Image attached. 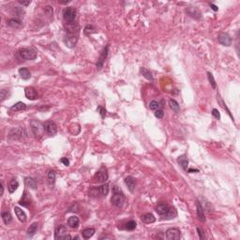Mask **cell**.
Instances as JSON below:
<instances>
[{
    "label": "cell",
    "instance_id": "21",
    "mask_svg": "<svg viewBox=\"0 0 240 240\" xmlns=\"http://www.w3.org/2000/svg\"><path fill=\"white\" fill-rule=\"evenodd\" d=\"M187 12L193 18H196V19H199L201 17V12L200 10L197 9V8H194V7H190L187 9Z\"/></svg>",
    "mask_w": 240,
    "mask_h": 240
},
{
    "label": "cell",
    "instance_id": "42",
    "mask_svg": "<svg viewBox=\"0 0 240 240\" xmlns=\"http://www.w3.org/2000/svg\"><path fill=\"white\" fill-rule=\"evenodd\" d=\"M97 111L101 114V115L102 118L105 117V115H106V110H105V108H103L102 106H99V107H98V109H97Z\"/></svg>",
    "mask_w": 240,
    "mask_h": 240
},
{
    "label": "cell",
    "instance_id": "32",
    "mask_svg": "<svg viewBox=\"0 0 240 240\" xmlns=\"http://www.w3.org/2000/svg\"><path fill=\"white\" fill-rule=\"evenodd\" d=\"M140 71H141L142 75H143L146 79L150 80V81H153V75H152V73H151L150 70H148L146 69V68H142Z\"/></svg>",
    "mask_w": 240,
    "mask_h": 240
},
{
    "label": "cell",
    "instance_id": "44",
    "mask_svg": "<svg viewBox=\"0 0 240 240\" xmlns=\"http://www.w3.org/2000/svg\"><path fill=\"white\" fill-rule=\"evenodd\" d=\"M212 115H213V116H215L217 119H221V114H220V112L217 110V109H213L212 110Z\"/></svg>",
    "mask_w": 240,
    "mask_h": 240
},
{
    "label": "cell",
    "instance_id": "14",
    "mask_svg": "<svg viewBox=\"0 0 240 240\" xmlns=\"http://www.w3.org/2000/svg\"><path fill=\"white\" fill-rule=\"evenodd\" d=\"M125 184L127 185V187L130 192H133L136 188V180L132 177H127L125 178Z\"/></svg>",
    "mask_w": 240,
    "mask_h": 240
},
{
    "label": "cell",
    "instance_id": "3",
    "mask_svg": "<svg viewBox=\"0 0 240 240\" xmlns=\"http://www.w3.org/2000/svg\"><path fill=\"white\" fill-rule=\"evenodd\" d=\"M30 128L36 138L42 135L43 132L45 130V126H43V124L38 121V120H32L30 122Z\"/></svg>",
    "mask_w": 240,
    "mask_h": 240
},
{
    "label": "cell",
    "instance_id": "11",
    "mask_svg": "<svg viewBox=\"0 0 240 240\" xmlns=\"http://www.w3.org/2000/svg\"><path fill=\"white\" fill-rule=\"evenodd\" d=\"M107 180H108V173L106 172L100 171V172H98L94 177V181L98 183H105Z\"/></svg>",
    "mask_w": 240,
    "mask_h": 240
},
{
    "label": "cell",
    "instance_id": "40",
    "mask_svg": "<svg viewBox=\"0 0 240 240\" xmlns=\"http://www.w3.org/2000/svg\"><path fill=\"white\" fill-rule=\"evenodd\" d=\"M219 102H220V104L221 105V107H222L223 109H225V110L227 111V113L229 114V115H230V116L232 117V119L234 120V116H233V115H231V112H230V110H229V109L227 108V106H226V104H225V103L223 102V101H222V100L221 99V97H220V96H219Z\"/></svg>",
    "mask_w": 240,
    "mask_h": 240
},
{
    "label": "cell",
    "instance_id": "19",
    "mask_svg": "<svg viewBox=\"0 0 240 240\" xmlns=\"http://www.w3.org/2000/svg\"><path fill=\"white\" fill-rule=\"evenodd\" d=\"M177 162H178V164L185 170V171H187L188 170V166H189V159L188 158L185 156V155H182L180 156L178 159H177Z\"/></svg>",
    "mask_w": 240,
    "mask_h": 240
},
{
    "label": "cell",
    "instance_id": "16",
    "mask_svg": "<svg viewBox=\"0 0 240 240\" xmlns=\"http://www.w3.org/2000/svg\"><path fill=\"white\" fill-rule=\"evenodd\" d=\"M196 213H197V217H198L199 221L204 222L205 221V216H204V208L201 205V204L199 203V201H197V203H196Z\"/></svg>",
    "mask_w": 240,
    "mask_h": 240
},
{
    "label": "cell",
    "instance_id": "37",
    "mask_svg": "<svg viewBox=\"0 0 240 240\" xmlns=\"http://www.w3.org/2000/svg\"><path fill=\"white\" fill-rule=\"evenodd\" d=\"M56 177H57V174L54 171H50L48 173V181L51 185H53L54 182H56Z\"/></svg>",
    "mask_w": 240,
    "mask_h": 240
},
{
    "label": "cell",
    "instance_id": "17",
    "mask_svg": "<svg viewBox=\"0 0 240 240\" xmlns=\"http://www.w3.org/2000/svg\"><path fill=\"white\" fill-rule=\"evenodd\" d=\"M14 212L16 217L18 218V220L21 222H26V214L25 213V211L22 210L20 207H14Z\"/></svg>",
    "mask_w": 240,
    "mask_h": 240
},
{
    "label": "cell",
    "instance_id": "35",
    "mask_svg": "<svg viewBox=\"0 0 240 240\" xmlns=\"http://www.w3.org/2000/svg\"><path fill=\"white\" fill-rule=\"evenodd\" d=\"M136 226H137L136 221H128L125 224V229H126V230H128V231H133L134 229L136 228Z\"/></svg>",
    "mask_w": 240,
    "mask_h": 240
},
{
    "label": "cell",
    "instance_id": "13",
    "mask_svg": "<svg viewBox=\"0 0 240 240\" xmlns=\"http://www.w3.org/2000/svg\"><path fill=\"white\" fill-rule=\"evenodd\" d=\"M24 129H13L10 130L9 137L10 139H21L24 137Z\"/></svg>",
    "mask_w": 240,
    "mask_h": 240
},
{
    "label": "cell",
    "instance_id": "39",
    "mask_svg": "<svg viewBox=\"0 0 240 240\" xmlns=\"http://www.w3.org/2000/svg\"><path fill=\"white\" fill-rule=\"evenodd\" d=\"M160 107V104L159 102L156 101H152L150 103H149V108L151 109V110H153V111H157L159 110Z\"/></svg>",
    "mask_w": 240,
    "mask_h": 240
},
{
    "label": "cell",
    "instance_id": "31",
    "mask_svg": "<svg viewBox=\"0 0 240 240\" xmlns=\"http://www.w3.org/2000/svg\"><path fill=\"white\" fill-rule=\"evenodd\" d=\"M26 108V105L24 102L19 101V102L15 103L12 108H10V110L14 111V112H18V111H23V110H25Z\"/></svg>",
    "mask_w": 240,
    "mask_h": 240
},
{
    "label": "cell",
    "instance_id": "24",
    "mask_svg": "<svg viewBox=\"0 0 240 240\" xmlns=\"http://www.w3.org/2000/svg\"><path fill=\"white\" fill-rule=\"evenodd\" d=\"M18 187H19V182L15 178H13L9 181V186H8V190H9V193H13L18 189Z\"/></svg>",
    "mask_w": 240,
    "mask_h": 240
},
{
    "label": "cell",
    "instance_id": "4",
    "mask_svg": "<svg viewBox=\"0 0 240 240\" xmlns=\"http://www.w3.org/2000/svg\"><path fill=\"white\" fill-rule=\"evenodd\" d=\"M54 238L57 240L60 239H71V236L69 235L68 229L66 226L60 225L56 229V232H54Z\"/></svg>",
    "mask_w": 240,
    "mask_h": 240
},
{
    "label": "cell",
    "instance_id": "43",
    "mask_svg": "<svg viewBox=\"0 0 240 240\" xmlns=\"http://www.w3.org/2000/svg\"><path fill=\"white\" fill-rule=\"evenodd\" d=\"M155 116L156 117H158V118H162L163 116H164V112H163L162 110H157L156 112H155Z\"/></svg>",
    "mask_w": 240,
    "mask_h": 240
},
{
    "label": "cell",
    "instance_id": "34",
    "mask_svg": "<svg viewBox=\"0 0 240 240\" xmlns=\"http://www.w3.org/2000/svg\"><path fill=\"white\" fill-rule=\"evenodd\" d=\"M96 32H97L96 27H95L94 26H91V25L86 26L85 28H84V33L85 36H90L91 34L96 33Z\"/></svg>",
    "mask_w": 240,
    "mask_h": 240
},
{
    "label": "cell",
    "instance_id": "49",
    "mask_svg": "<svg viewBox=\"0 0 240 240\" xmlns=\"http://www.w3.org/2000/svg\"><path fill=\"white\" fill-rule=\"evenodd\" d=\"M187 171H188V173H195V172H196V173H198V172H199V170H197V169H192V168H191V169H189V170H187Z\"/></svg>",
    "mask_w": 240,
    "mask_h": 240
},
{
    "label": "cell",
    "instance_id": "29",
    "mask_svg": "<svg viewBox=\"0 0 240 240\" xmlns=\"http://www.w3.org/2000/svg\"><path fill=\"white\" fill-rule=\"evenodd\" d=\"M96 191H97L98 193H99V194L103 195V196L107 195L108 192H109V185H108V184H103V185H101V186L98 187V189L96 190Z\"/></svg>",
    "mask_w": 240,
    "mask_h": 240
},
{
    "label": "cell",
    "instance_id": "41",
    "mask_svg": "<svg viewBox=\"0 0 240 240\" xmlns=\"http://www.w3.org/2000/svg\"><path fill=\"white\" fill-rule=\"evenodd\" d=\"M9 96L8 90L6 89H2L1 91H0V98H1V101H4L6 99H8V97Z\"/></svg>",
    "mask_w": 240,
    "mask_h": 240
},
{
    "label": "cell",
    "instance_id": "38",
    "mask_svg": "<svg viewBox=\"0 0 240 240\" xmlns=\"http://www.w3.org/2000/svg\"><path fill=\"white\" fill-rule=\"evenodd\" d=\"M26 192L25 191L24 192V195H23V198H22V200L20 201V204L21 205H23V206H28L29 204H30V200H28V199H26Z\"/></svg>",
    "mask_w": 240,
    "mask_h": 240
},
{
    "label": "cell",
    "instance_id": "25",
    "mask_svg": "<svg viewBox=\"0 0 240 240\" xmlns=\"http://www.w3.org/2000/svg\"><path fill=\"white\" fill-rule=\"evenodd\" d=\"M19 74L24 80H28L31 78V73L27 68H21L19 70Z\"/></svg>",
    "mask_w": 240,
    "mask_h": 240
},
{
    "label": "cell",
    "instance_id": "8",
    "mask_svg": "<svg viewBox=\"0 0 240 240\" xmlns=\"http://www.w3.org/2000/svg\"><path fill=\"white\" fill-rule=\"evenodd\" d=\"M218 40H219V42L221 43V45L223 46H231L232 45V38L229 36L227 33H221L219 35V37H218Z\"/></svg>",
    "mask_w": 240,
    "mask_h": 240
},
{
    "label": "cell",
    "instance_id": "15",
    "mask_svg": "<svg viewBox=\"0 0 240 240\" xmlns=\"http://www.w3.org/2000/svg\"><path fill=\"white\" fill-rule=\"evenodd\" d=\"M169 208H170V206H169L166 203H160V204H159L157 205V207H156V211H157V213H158L159 216H164V215L168 212Z\"/></svg>",
    "mask_w": 240,
    "mask_h": 240
},
{
    "label": "cell",
    "instance_id": "9",
    "mask_svg": "<svg viewBox=\"0 0 240 240\" xmlns=\"http://www.w3.org/2000/svg\"><path fill=\"white\" fill-rule=\"evenodd\" d=\"M25 94H26V97L30 101H35L38 99V93L34 87H31V86L26 87L25 89Z\"/></svg>",
    "mask_w": 240,
    "mask_h": 240
},
{
    "label": "cell",
    "instance_id": "7",
    "mask_svg": "<svg viewBox=\"0 0 240 240\" xmlns=\"http://www.w3.org/2000/svg\"><path fill=\"white\" fill-rule=\"evenodd\" d=\"M77 41H78V38L77 36H74V35H68L64 38V43L65 45L69 48H74L77 44Z\"/></svg>",
    "mask_w": 240,
    "mask_h": 240
},
{
    "label": "cell",
    "instance_id": "47",
    "mask_svg": "<svg viewBox=\"0 0 240 240\" xmlns=\"http://www.w3.org/2000/svg\"><path fill=\"white\" fill-rule=\"evenodd\" d=\"M18 2H19L21 5H23V6H25V7H27L28 5L31 4V0H28V1H21V0H19Z\"/></svg>",
    "mask_w": 240,
    "mask_h": 240
},
{
    "label": "cell",
    "instance_id": "26",
    "mask_svg": "<svg viewBox=\"0 0 240 240\" xmlns=\"http://www.w3.org/2000/svg\"><path fill=\"white\" fill-rule=\"evenodd\" d=\"M25 182H26V185L28 188H30L32 190H36L37 189V182H36V180L33 177H26Z\"/></svg>",
    "mask_w": 240,
    "mask_h": 240
},
{
    "label": "cell",
    "instance_id": "27",
    "mask_svg": "<svg viewBox=\"0 0 240 240\" xmlns=\"http://www.w3.org/2000/svg\"><path fill=\"white\" fill-rule=\"evenodd\" d=\"M38 228H39V223H38V222L32 223V224L30 225V227L27 229V232H26L27 235H28V236H33V235L37 233Z\"/></svg>",
    "mask_w": 240,
    "mask_h": 240
},
{
    "label": "cell",
    "instance_id": "2",
    "mask_svg": "<svg viewBox=\"0 0 240 240\" xmlns=\"http://www.w3.org/2000/svg\"><path fill=\"white\" fill-rule=\"evenodd\" d=\"M19 57L24 60H34L37 57V53L32 48H22L18 51Z\"/></svg>",
    "mask_w": 240,
    "mask_h": 240
},
{
    "label": "cell",
    "instance_id": "45",
    "mask_svg": "<svg viewBox=\"0 0 240 240\" xmlns=\"http://www.w3.org/2000/svg\"><path fill=\"white\" fill-rule=\"evenodd\" d=\"M197 233L199 235V237L200 239H204V231L202 230V229L200 227H197Z\"/></svg>",
    "mask_w": 240,
    "mask_h": 240
},
{
    "label": "cell",
    "instance_id": "30",
    "mask_svg": "<svg viewBox=\"0 0 240 240\" xmlns=\"http://www.w3.org/2000/svg\"><path fill=\"white\" fill-rule=\"evenodd\" d=\"M1 217H2V220H3V221H4L5 224H9L10 222L12 221V214H10L9 211L2 212Z\"/></svg>",
    "mask_w": 240,
    "mask_h": 240
},
{
    "label": "cell",
    "instance_id": "36",
    "mask_svg": "<svg viewBox=\"0 0 240 240\" xmlns=\"http://www.w3.org/2000/svg\"><path fill=\"white\" fill-rule=\"evenodd\" d=\"M207 78H208V81L212 86L213 89H216L217 88V83H216V80L214 78V76L211 72H207Z\"/></svg>",
    "mask_w": 240,
    "mask_h": 240
},
{
    "label": "cell",
    "instance_id": "33",
    "mask_svg": "<svg viewBox=\"0 0 240 240\" xmlns=\"http://www.w3.org/2000/svg\"><path fill=\"white\" fill-rule=\"evenodd\" d=\"M177 215V210L173 208V207H170L168 212L164 215V218L165 219H168V220H171V219H173V218H176Z\"/></svg>",
    "mask_w": 240,
    "mask_h": 240
},
{
    "label": "cell",
    "instance_id": "18",
    "mask_svg": "<svg viewBox=\"0 0 240 240\" xmlns=\"http://www.w3.org/2000/svg\"><path fill=\"white\" fill-rule=\"evenodd\" d=\"M141 220H142V221H143V222L149 224V223H153V222H155V221H156V218L154 217L153 214L147 213V214H145V215L142 216Z\"/></svg>",
    "mask_w": 240,
    "mask_h": 240
},
{
    "label": "cell",
    "instance_id": "20",
    "mask_svg": "<svg viewBox=\"0 0 240 240\" xmlns=\"http://www.w3.org/2000/svg\"><path fill=\"white\" fill-rule=\"evenodd\" d=\"M80 224V220H79V218L78 217H76V216H72L70 217L69 221H68V225L72 228V229H75V228H78Z\"/></svg>",
    "mask_w": 240,
    "mask_h": 240
},
{
    "label": "cell",
    "instance_id": "46",
    "mask_svg": "<svg viewBox=\"0 0 240 240\" xmlns=\"http://www.w3.org/2000/svg\"><path fill=\"white\" fill-rule=\"evenodd\" d=\"M60 162H62L65 166H69L70 165V160L68 159V158H62L60 159Z\"/></svg>",
    "mask_w": 240,
    "mask_h": 240
},
{
    "label": "cell",
    "instance_id": "50",
    "mask_svg": "<svg viewBox=\"0 0 240 240\" xmlns=\"http://www.w3.org/2000/svg\"><path fill=\"white\" fill-rule=\"evenodd\" d=\"M4 193V186H3V183H1V195H3Z\"/></svg>",
    "mask_w": 240,
    "mask_h": 240
},
{
    "label": "cell",
    "instance_id": "23",
    "mask_svg": "<svg viewBox=\"0 0 240 240\" xmlns=\"http://www.w3.org/2000/svg\"><path fill=\"white\" fill-rule=\"evenodd\" d=\"M95 229L94 228H86L84 229L82 231V235L84 239H89L90 237H92L95 234Z\"/></svg>",
    "mask_w": 240,
    "mask_h": 240
},
{
    "label": "cell",
    "instance_id": "12",
    "mask_svg": "<svg viewBox=\"0 0 240 240\" xmlns=\"http://www.w3.org/2000/svg\"><path fill=\"white\" fill-rule=\"evenodd\" d=\"M108 50H109V46H106V47L103 49V51L101 52V57H100V58H99V61H98V63H97V69L101 70V69L103 67L104 61H105V59H106V57H107V56H108Z\"/></svg>",
    "mask_w": 240,
    "mask_h": 240
},
{
    "label": "cell",
    "instance_id": "10",
    "mask_svg": "<svg viewBox=\"0 0 240 240\" xmlns=\"http://www.w3.org/2000/svg\"><path fill=\"white\" fill-rule=\"evenodd\" d=\"M44 126H45V132H47L48 135L53 136V135L57 134V126L56 125V123L47 122Z\"/></svg>",
    "mask_w": 240,
    "mask_h": 240
},
{
    "label": "cell",
    "instance_id": "22",
    "mask_svg": "<svg viewBox=\"0 0 240 240\" xmlns=\"http://www.w3.org/2000/svg\"><path fill=\"white\" fill-rule=\"evenodd\" d=\"M7 24L9 26L12 27V28H19L22 26V22H21V20H19L17 18H12L7 22Z\"/></svg>",
    "mask_w": 240,
    "mask_h": 240
},
{
    "label": "cell",
    "instance_id": "48",
    "mask_svg": "<svg viewBox=\"0 0 240 240\" xmlns=\"http://www.w3.org/2000/svg\"><path fill=\"white\" fill-rule=\"evenodd\" d=\"M210 7H211V9H212L213 10H215V12H218V9H219V8H218L216 5H214L213 3L210 4Z\"/></svg>",
    "mask_w": 240,
    "mask_h": 240
},
{
    "label": "cell",
    "instance_id": "28",
    "mask_svg": "<svg viewBox=\"0 0 240 240\" xmlns=\"http://www.w3.org/2000/svg\"><path fill=\"white\" fill-rule=\"evenodd\" d=\"M169 107L171 108V110H173V112H174V113L180 112V106L176 100H170L169 101Z\"/></svg>",
    "mask_w": 240,
    "mask_h": 240
},
{
    "label": "cell",
    "instance_id": "1",
    "mask_svg": "<svg viewBox=\"0 0 240 240\" xmlns=\"http://www.w3.org/2000/svg\"><path fill=\"white\" fill-rule=\"evenodd\" d=\"M125 201H126V197H125L124 193L118 189V187H115L114 188V194L111 198L112 204L115 206L118 207V208H121L125 204Z\"/></svg>",
    "mask_w": 240,
    "mask_h": 240
},
{
    "label": "cell",
    "instance_id": "6",
    "mask_svg": "<svg viewBox=\"0 0 240 240\" xmlns=\"http://www.w3.org/2000/svg\"><path fill=\"white\" fill-rule=\"evenodd\" d=\"M181 236L180 230L178 228H170L166 231V238L169 240L179 239Z\"/></svg>",
    "mask_w": 240,
    "mask_h": 240
},
{
    "label": "cell",
    "instance_id": "5",
    "mask_svg": "<svg viewBox=\"0 0 240 240\" xmlns=\"http://www.w3.org/2000/svg\"><path fill=\"white\" fill-rule=\"evenodd\" d=\"M63 17L64 20L69 24H72V22L74 21L76 17V10L73 7H68L67 9H64L63 12Z\"/></svg>",
    "mask_w": 240,
    "mask_h": 240
}]
</instances>
